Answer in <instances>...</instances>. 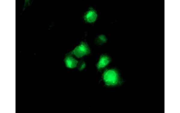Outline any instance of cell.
Segmentation results:
<instances>
[{"instance_id": "obj_1", "label": "cell", "mask_w": 180, "mask_h": 113, "mask_svg": "<svg viewBox=\"0 0 180 113\" xmlns=\"http://www.w3.org/2000/svg\"><path fill=\"white\" fill-rule=\"evenodd\" d=\"M102 78L105 84L108 86H116L121 82L118 72L114 69L105 71L103 74Z\"/></svg>"}, {"instance_id": "obj_2", "label": "cell", "mask_w": 180, "mask_h": 113, "mask_svg": "<svg viewBox=\"0 0 180 113\" xmlns=\"http://www.w3.org/2000/svg\"><path fill=\"white\" fill-rule=\"evenodd\" d=\"M90 52V49L87 44L82 42L74 49L71 52V54L78 58H80L89 54Z\"/></svg>"}, {"instance_id": "obj_3", "label": "cell", "mask_w": 180, "mask_h": 113, "mask_svg": "<svg viewBox=\"0 0 180 113\" xmlns=\"http://www.w3.org/2000/svg\"><path fill=\"white\" fill-rule=\"evenodd\" d=\"M110 58L107 55H102L97 64V67L99 70H101L106 67L110 62Z\"/></svg>"}, {"instance_id": "obj_4", "label": "cell", "mask_w": 180, "mask_h": 113, "mask_svg": "<svg viewBox=\"0 0 180 113\" xmlns=\"http://www.w3.org/2000/svg\"><path fill=\"white\" fill-rule=\"evenodd\" d=\"M64 61L67 67L69 68L76 67L78 64V61L70 55H68L65 57Z\"/></svg>"}, {"instance_id": "obj_5", "label": "cell", "mask_w": 180, "mask_h": 113, "mask_svg": "<svg viewBox=\"0 0 180 113\" xmlns=\"http://www.w3.org/2000/svg\"><path fill=\"white\" fill-rule=\"evenodd\" d=\"M97 17V15L95 11L91 9L85 14L84 18L87 22L92 23L96 20Z\"/></svg>"}, {"instance_id": "obj_6", "label": "cell", "mask_w": 180, "mask_h": 113, "mask_svg": "<svg viewBox=\"0 0 180 113\" xmlns=\"http://www.w3.org/2000/svg\"><path fill=\"white\" fill-rule=\"evenodd\" d=\"M107 39L103 35L98 36L95 39V42L98 45H101L106 42Z\"/></svg>"}, {"instance_id": "obj_7", "label": "cell", "mask_w": 180, "mask_h": 113, "mask_svg": "<svg viewBox=\"0 0 180 113\" xmlns=\"http://www.w3.org/2000/svg\"><path fill=\"white\" fill-rule=\"evenodd\" d=\"M86 64L83 61H80L78 64V68L80 71H82L86 67Z\"/></svg>"}]
</instances>
